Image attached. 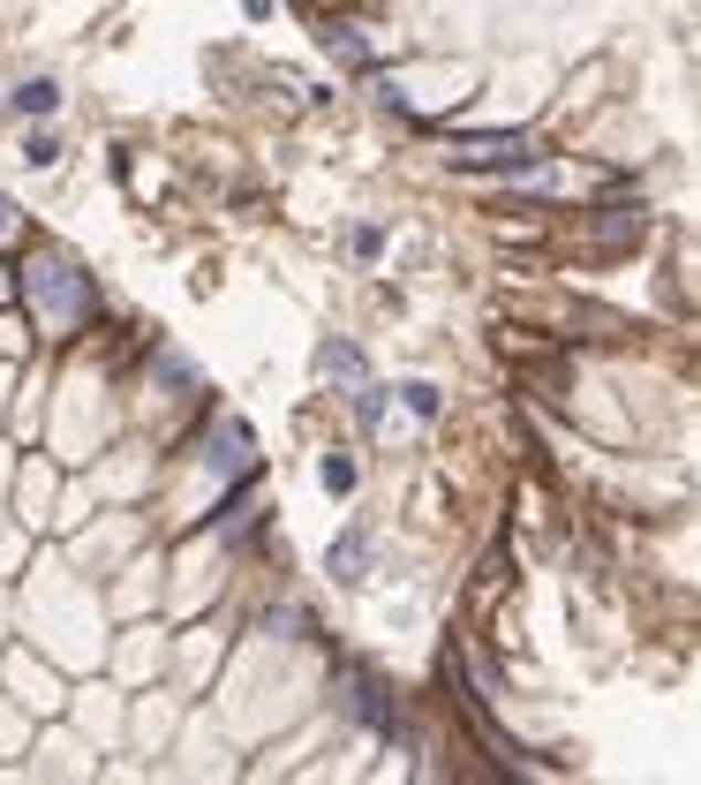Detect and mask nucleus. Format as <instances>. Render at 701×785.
Wrapping results in <instances>:
<instances>
[{"label":"nucleus","mask_w":701,"mask_h":785,"mask_svg":"<svg viewBox=\"0 0 701 785\" xmlns=\"http://www.w3.org/2000/svg\"><path fill=\"white\" fill-rule=\"evenodd\" d=\"M325 491H355V461H347V453H332V461H325Z\"/></svg>","instance_id":"7"},{"label":"nucleus","mask_w":701,"mask_h":785,"mask_svg":"<svg viewBox=\"0 0 701 785\" xmlns=\"http://www.w3.org/2000/svg\"><path fill=\"white\" fill-rule=\"evenodd\" d=\"M325 45L339 53V61H363V53H370V45L355 39V23H325Z\"/></svg>","instance_id":"6"},{"label":"nucleus","mask_w":701,"mask_h":785,"mask_svg":"<svg viewBox=\"0 0 701 785\" xmlns=\"http://www.w3.org/2000/svg\"><path fill=\"white\" fill-rule=\"evenodd\" d=\"M15 106H23V114H53V106H61V84H53V76H31V84L15 91Z\"/></svg>","instance_id":"5"},{"label":"nucleus","mask_w":701,"mask_h":785,"mask_svg":"<svg viewBox=\"0 0 701 785\" xmlns=\"http://www.w3.org/2000/svg\"><path fill=\"white\" fill-rule=\"evenodd\" d=\"M23 159H31V167H53V159H61V144H53V136H31V144H23Z\"/></svg>","instance_id":"8"},{"label":"nucleus","mask_w":701,"mask_h":785,"mask_svg":"<svg viewBox=\"0 0 701 785\" xmlns=\"http://www.w3.org/2000/svg\"><path fill=\"white\" fill-rule=\"evenodd\" d=\"M211 469H219V477L249 469V423H219V438H211Z\"/></svg>","instance_id":"2"},{"label":"nucleus","mask_w":701,"mask_h":785,"mask_svg":"<svg viewBox=\"0 0 701 785\" xmlns=\"http://www.w3.org/2000/svg\"><path fill=\"white\" fill-rule=\"evenodd\" d=\"M8 234H15V205L0 197V242H8Z\"/></svg>","instance_id":"10"},{"label":"nucleus","mask_w":701,"mask_h":785,"mask_svg":"<svg viewBox=\"0 0 701 785\" xmlns=\"http://www.w3.org/2000/svg\"><path fill=\"white\" fill-rule=\"evenodd\" d=\"M363 567H370V544L363 536H339L332 544V582H363Z\"/></svg>","instance_id":"4"},{"label":"nucleus","mask_w":701,"mask_h":785,"mask_svg":"<svg viewBox=\"0 0 701 785\" xmlns=\"http://www.w3.org/2000/svg\"><path fill=\"white\" fill-rule=\"evenodd\" d=\"M347 710L370 725V733H393V710H385V688L377 680H355V695H347Z\"/></svg>","instance_id":"3"},{"label":"nucleus","mask_w":701,"mask_h":785,"mask_svg":"<svg viewBox=\"0 0 701 785\" xmlns=\"http://www.w3.org/2000/svg\"><path fill=\"white\" fill-rule=\"evenodd\" d=\"M400 400H408L415 416H438V393H430V386H400Z\"/></svg>","instance_id":"9"},{"label":"nucleus","mask_w":701,"mask_h":785,"mask_svg":"<svg viewBox=\"0 0 701 785\" xmlns=\"http://www.w3.org/2000/svg\"><path fill=\"white\" fill-rule=\"evenodd\" d=\"M23 287H31V303H39V317L53 325V333H76L83 317L98 310V295H91V280H83L69 258H39L31 272H23Z\"/></svg>","instance_id":"1"}]
</instances>
